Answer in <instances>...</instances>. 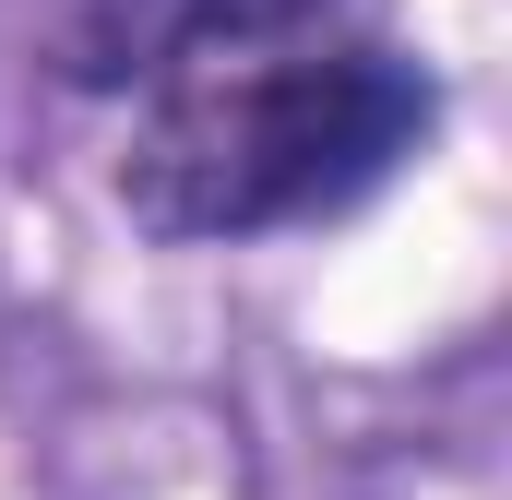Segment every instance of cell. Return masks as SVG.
Wrapping results in <instances>:
<instances>
[{
  "instance_id": "obj_1",
  "label": "cell",
  "mask_w": 512,
  "mask_h": 500,
  "mask_svg": "<svg viewBox=\"0 0 512 500\" xmlns=\"http://www.w3.org/2000/svg\"><path fill=\"white\" fill-rule=\"evenodd\" d=\"M429 120H441L429 60L382 36H274V48H227L143 84L108 191L167 250L274 239V227H322L370 203L429 143Z\"/></svg>"
},
{
  "instance_id": "obj_2",
  "label": "cell",
  "mask_w": 512,
  "mask_h": 500,
  "mask_svg": "<svg viewBox=\"0 0 512 500\" xmlns=\"http://www.w3.org/2000/svg\"><path fill=\"white\" fill-rule=\"evenodd\" d=\"M334 0H36V60L72 96H143L191 60L310 36Z\"/></svg>"
}]
</instances>
